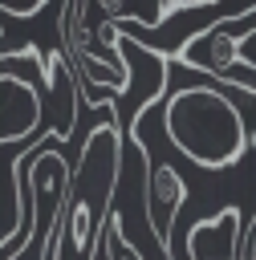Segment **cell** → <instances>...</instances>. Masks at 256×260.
<instances>
[{"label":"cell","mask_w":256,"mask_h":260,"mask_svg":"<svg viewBox=\"0 0 256 260\" xmlns=\"http://www.w3.org/2000/svg\"><path fill=\"white\" fill-rule=\"evenodd\" d=\"M154 118L167 142L199 171H232L244 162L252 130L244 110L219 85H183L154 102Z\"/></svg>","instance_id":"1"},{"label":"cell","mask_w":256,"mask_h":260,"mask_svg":"<svg viewBox=\"0 0 256 260\" xmlns=\"http://www.w3.org/2000/svg\"><path fill=\"white\" fill-rule=\"evenodd\" d=\"M41 61L45 53L37 45H20L0 57V146H28L49 130Z\"/></svg>","instance_id":"2"},{"label":"cell","mask_w":256,"mask_h":260,"mask_svg":"<svg viewBox=\"0 0 256 260\" xmlns=\"http://www.w3.org/2000/svg\"><path fill=\"white\" fill-rule=\"evenodd\" d=\"M248 228H252V219L236 203H223L211 215L191 219L183 228V244H171V252L175 248H187L191 260H244Z\"/></svg>","instance_id":"3"},{"label":"cell","mask_w":256,"mask_h":260,"mask_svg":"<svg viewBox=\"0 0 256 260\" xmlns=\"http://www.w3.org/2000/svg\"><path fill=\"white\" fill-rule=\"evenodd\" d=\"M191 187L183 179V171L175 162H154L150 158V175H146V215H150V228L154 236L171 248V236H175V219L187 203Z\"/></svg>","instance_id":"4"},{"label":"cell","mask_w":256,"mask_h":260,"mask_svg":"<svg viewBox=\"0 0 256 260\" xmlns=\"http://www.w3.org/2000/svg\"><path fill=\"white\" fill-rule=\"evenodd\" d=\"M49 4H61V0H0V12L4 16H33Z\"/></svg>","instance_id":"5"},{"label":"cell","mask_w":256,"mask_h":260,"mask_svg":"<svg viewBox=\"0 0 256 260\" xmlns=\"http://www.w3.org/2000/svg\"><path fill=\"white\" fill-rule=\"evenodd\" d=\"M223 0H167V8H215Z\"/></svg>","instance_id":"6"}]
</instances>
